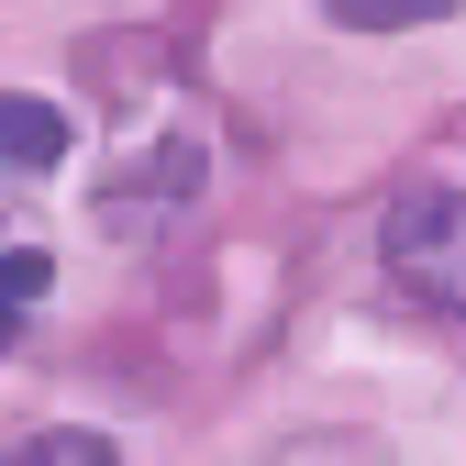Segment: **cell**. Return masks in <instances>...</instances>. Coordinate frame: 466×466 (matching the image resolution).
Instances as JSON below:
<instances>
[{
    "label": "cell",
    "instance_id": "obj_1",
    "mask_svg": "<svg viewBox=\"0 0 466 466\" xmlns=\"http://www.w3.org/2000/svg\"><path fill=\"white\" fill-rule=\"evenodd\" d=\"M389 278L433 311H466V189H411L389 211Z\"/></svg>",
    "mask_w": 466,
    "mask_h": 466
},
{
    "label": "cell",
    "instance_id": "obj_2",
    "mask_svg": "<svg viewBox=\"0 0 466 466\" xmlns=\"http://www.w3.org/2000/svg\"><path fill=\"white\" fill-rule=\"evenodd\" d=\"M0 167H23V178L67 167V111H56V100H23V89H0Z\"/></svg>",
    "mask_w": 466,
    "mask_h": 466
},
{
    "label": "cell",
    "instance_id": "obj_3",
    "mask_svg": "<svg viewBox=\"0 0 466 466\" xmlns=\"http://www.w3.org/2000/svg\"><path fill=\"white\" fill-rule=\"evenodd\" d=\"M45 245H0V356H12V344H23V311L45 300Z\"/></svg>",
    "mask_w": 466,
    "mask_h": 466
},
{
    "label": "cell",
    "instance_id": "obj_4",
    "mask_svg": "<svg viewBox=\"0 0 466 466\" xmlns=\"http://www.w3.org/2000/svg\"><path fill=\"white\" fill-rule=\"evenodd\" d=\"M333 23H356V34H411V23H444V12H466V0H322Z\"/></svg>",
    "mask_w": 466,
    "mask_h": 466
},
{
    "label": "cell",
    "instance_id": "obj_5",
    "mask_svg": "<svg viewBox=\"0 0 466 466\" xmlns=\"http://www.w3.org/2000/svg\"><path fill=\"white\" fill-rule=\"evenodd\" d=\"M267 466H389V444H356V433H300V444H278Z\"/></svg>",
    "mask_w": 466,
    "mask_h": 466
},
{
    "label": "cell",
    "instance_id": "obj_6",
    "mask_svg": "<svg viewBox=\"0 0 466 466\" xmlns=\"http://www.w3.org/2000/svg\"><path fill=\"white\" fill-rule=\"evenodd\" d=\"M12 466H123V455H111L100 433H34V444H23Z\"/></svg>",
    "mask_w": 466,
    "mask_h": 466
}]
</instances>
